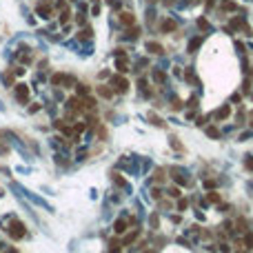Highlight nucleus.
<instances>
[{
	"label": "nucleus",
	"mask_w": 253,
	"mask_h": 253,
	"mask_svg": "<svg viewBox=\"0 0 253 253\" xmlns=\"http://www.w3.org/2000/svg\"><path fill=\"white\" fill-rule=\"evenodd\" d=\"M235 226H238V231H242V233L246 231V222H244V220H238V224H235Z\"/></svg>",
	"instance_id": "nucleus-29"
},
{
	"label": "nucleus",
	"mask_w": 253,
	"mask_h": 253,
	"mask_svg": "<svg viewBox=\"0 0 253 253\" xmlns=\"http://www.w3.org/2000/svg\"><path fill=\"white\" fill-rule=\"evenodd\" d=\"M9 235H11L13 240H22L24 235H27V231H24V224H22L20 220H11V222H9Z\"/></svg>",
	"instance_id": "nucleus-1"
},
{
	"label": "nucleus",
	"mask_w": 253,
	"mask_h": 253,
	"mask_svg": "<svg viewBox=\"0 0 253 253\" xmlns=\"http://www.w3.org/2000/svg\"><path fill=\"white\" fill-rule=\"evenodd\" d=\"M180 195H182V191H180L178 187H171V189H169V198H180Z\"/></svg>",
	"instance_id": "nucleus-20"
},
{
	"label": "nucleus",
	"mask_w": 253,
	"mask_h": 253,
	"mask_svg": "<svg viewBox=\"0 0 253 253\" xmlns=\"http://www.w3.org/2000/svg\"><path fill=\"white\" fill-rule=\"evenodd\" d=\"M147 51L149 54H162V47L158 42H147Z\"/></svg>",
	"instance_id": "nucleus-10"
},
{
	"label": "nucleus",
	"mask_w": 253,
	"mask_h": 253,
	"mask_svg": "<svg viewBox=\"0 0 253 253\" xmlns=\"http://www.w3.org/2000/svg\"><path fill=\"white\" fill-rule=\"evenodd\" d=\"M244 167H246L249 171H253V158H246V160H244Z\"/></svg>",
	"instance_id": "nucleus-33"
},
{
	"label": "nucleus",
	"mask_w": 253,
	"mask_h": 253,
	"mask_svg": "<svg viewBox=\"0 0 253 253\" xmlns=\"http://www.w3.org/2000/svg\"><path fill=\"white\" fill-rule=\"evenodd\" d=\"M229 116H231V107H229V105L220 107V109L213 113V118H215V120H224V118H229Z\"/></svg>",
	"instance_id": "nucleus-5"
},
{
	"label": "nucleus",
	"mask_w": 253,
	"mask_h": 253,
	"mask_svg": "<svg viewBox=\"0 0 253 253\" xmlns=\"http://www.w3.org/2000/svg\"><path fill=\"white\" fill-rule=\"evenodd\" d=\"M113 231H116L118 235L124 233V231H126V222H124V220H116V222H113Z\"/></svg>",
	"instance_id": "nucleus-7"
},
{
	"label": "nucleus",
	"mask_w": 253,
	"mask_h": 253,
	"mask_svg": "<svg viewBox=\"0 0 253 253\" xmlns=\"http://www.w3.org/2000/svg\"><path fill=\"white\" fill-rule=\"evenodd\" d=\"M16 98L20 105H27L29 102V87L27 85H16Z\"/></svg>",
	"instance_id": "nucleus-2"
},
{
	"label": "nucleus",
	"mask_w": 253,
	"mask_h": 253,
	"mask_svg": "<svg viewBox=\"0 0 253 253\" xmlns=\"http://www.w3.org/2000/svg\"><path fill=\"white\" fill-rule=\"evenodd\" d=\"M109 246L116 251V249H120V242H118V240H111V242H109Z\"/></svg>",
	"instance_id": "nucleus-37"
},
{
	"label": "nucleus",
	"mask_w": 253,
	"mask_h": 253,
	"mask_svg": "<svg viewBox=\"0 0 253 253\" xmlns=\"http://www.w3.org/2000/svg\"><path fill=\"white\" fill-rule=\"evenodd\" d=\"M113 180H116L118 184H124V178H122V175H120V173H113Z\"/></svg>",
	"instance_id": "nucleus-34"
},
{
	"label": "nucleus",
	"mask_w": 253,
	"mask_h": 253,
	"mask_svg": "<svg viewBox=\"0 0 253 253\" xmlns=\"http://www.w3.org/2000/svg\"><path fill=\"white\" fill-rule=\"evenodd\" d=\"M153 80H158V82H164V80H167V75H164L162 71H158V69H153Z\"/></svg>",
	"instance_id": "nucleus-18"
},
{
	"label": "nucleus",
	"mask_w": 253,
	"mask_h": 253,
	"mask_svg": "<svg viewBox=\"0 0 253 253\" xmlns=\"http://www.w3.org/2000/svg\"><path fill=\"white\" fill-rule=\"evenodd\" d=\"M120 22L124 24V27H133V24H136V16L129 13V11H122L120 13Z\"/></svg>",
	"instance_id": "nucleus-4"
},
{
	"label": "nucleus",
	"mask_w": 253,
	"mask_h": 253,
	"mask_svg": "<svg viewBox=\"0 0 253 253\" xmlns=\"http://www.w3.org/2000/svg\"><path fill=\"white\" fill-rule=\"evenodd\" d=\"M138 235H140V231H138V229H136V231H131L129 235L124 238V244H131V242H136V238H138Z\"/></svg>",
	"instance_id": "nucleus-16"
},
{
	"label": "nucleus",
	"mask_w": 253,
	"mask_h": 253,
	"mask_svg": "<svg viewBox=\"0 0 253 253\" xmlns=\"http://www.w3.org/2000/svg\"><path fill=\"white\" fill-rule=\"evenodd\" d=\"M178 29V24H175V20H164L162 22V31L164 34H169V31H175Z\"/></svg>",
	"instance_id": "nucleus-6"
},
{
	"label": "nucleus",
	"mask_w": 253,
	"mask_h": 253,
	"mask_svg": "<svg viewBox=\"0 0 253 253\" xmlns=\"http://www.w3.org/2000/svg\"><path fill=\"white\" fill-rule=\"evenodd\" d=\"M244 246H246V249H253V233H246V235H244Z\"/></svg>",
	"instance_id": "nucleus-19"
},
{
	"label": "nucleus",
	"mask_w": 253,
	"mask_h": 253,
	"mask_svg": "<svg viewBox=\"0 0 253 253\" xmlns=\"http://www.w3.org/2000/svg\"><path fill=\"white\" fill-rule=\"evenodd\" d=\"M207 136L213 138V140H218L220 138V129H215V126H207Z\"/></svg>",
	"instance_id": "nucleus-12"
},
{
	"label": "nucleus",
	"mask_w": 253,
	"mask_h": 253,
	"mask_svg": "<svg viewBox=\"0 0 253 253\" xmlns=\"http://www.w3.org/2000/svg\"><path fill=\"white\" fill-rule=\"evenodd\" d=\"M158 224H160L158 215H151V226H153V229H158Z\"/></svg>",
	"instance_id": "nucleus-31"
},
{
	"label": "nucleus",
	"mask_w": 253,
	"mask_h": 253,
	"mask_svg": "<svg viewBox=\"0 0 253 253\" xmlns=\"http://www.w3.org/2000/svg\"><path fill=\"white\" fill-rule=\"evenodd\" d=\"M98 136L102 140H107V129H105V126H98Z\"/></svg>",
	"instance_id": "nucleus-30"
},
{
	"label": "nucleus",
	"mask_w": 253,
	"mask_h": 253,
	"mask_svg": "<svg viewBox=\"0 0 253 253\" xmlns=\"http://www.w3.org/2000/svg\"><path fill=\"white\" fill-rule=\"evenodd\" d=\"M164 173H167L164 169H156L153 171V182H164V178H167Z\"/></svg>",
	"instance_id": "nucleus-11"
},
{
	"label": "nucleus",
	"mask_w": 253,
	"mask_h": 253,
	"mask_svg": "<svg viewBox=\"0 0 253 253\" xmlns=\"http://www.w3.org/2000/svg\"><path fill=\"white\" fill-rule=\"evenodd\" d=\"M207 200L213 202V204H218V202H220V195H218L215 191H209V193H207Z\"/></svg>",
	"instance_id": "nucleus-17"
},
{
	"label": "nucleus",
	"mask_w": 253,
	"mask_h": 253,
	"mask_svg": "<svg viewBox=\"0 0 253 253\" xmlns=\"http://www.w3.org/2000/svg\"><path fill=\"white\" fill-rule=\"evenodd\" d=\"M78 38H80V40H91V38H93V31H91L89 27H85V29L78 31Z\"/></svg>",
	"instance_id": "nucleus-9"
},
{
	"label": "nucleus",
	"mask_w": 253,
	"mask_h": 253,
	"mask_svg": "<svg viewBox=\"0 0 253 253\" xmlns=\"http://www.w3.org/2000/svg\"><path fill=\"white\" fill-rule=\"evenodd\" d=\"M60 82H65V75H62V73H56L54 78H51V85H60Z\"/></svg>",
	"instance_id": "nucleus-22"
},
{
	"label": "nucleus",
	"mask_w": 253,
	"mask_h": 253,
	"mask_svg": "<svg viewBox=\"0 0 253 253\" xmlns=\"http://www.w3.org/2000/svg\"><path fill=\"white\" fill-rule=\"evenodd\" d=\"M171 147H173L175 151H180V153H182V151H184V147H182V142H180L178 138H175V136L171 138Z\"/></svg>",
	"instance_id": "nucleus-14"
},
{
	"label": "nucleus",
	"mask_w": 253,
	"mask_h": 253,
	"mask_svg": "<svg viewBox=\"0 0 253 253\" xmlns=\"http://www.w3.org/2000/svg\"><path fill=\"white\" fill-rule=\"evenodd\" d=\"M198 27H200L202 31H204V29H209V22H207L204 18H200V20H198Z\"/></svg>",
	"instance_id": "nucleus-26"
},
{
	"label": "nucleus",
	"mask_w": 253,
	"mask_h": 253,
	"mask_svg": "<svg viewBox=\"0 0 253 253\" xmlns=\"http://www.w3.org/2000/svg\"><path fill=\"white\" fill-rule=\"evenodd\" d=\"M189 207V200L187 198H180V202H178V211H184Z\"/></svg>",
	"instance_id": "nucleus-23"
},
{
	"label": "nucleus",
	"mask_w": 253,
	"mask_h": 253,
	"mask_svg": "<svg viewBox=\"0 0 253 253\" xmlns=\"http://www.w3.org/2000/svg\"><path fill=\"white\" fill-rule=\"evenodd\" d=\"M116 69H118L120 73H126V71H129V62H126V58H120V60L116 62Z\"/></svg>",
	"instance_id": "nucleus-8"
},
{
	"label": "nucleus",
	"mask_w": 253,
	"mask_h": 253,
	"mask_svg": "<svg viewBox=\"0 0 253 253\" xmlns=\"http://www.w3.org/2000/svg\"><path fill=\"white\" fill-rule=\"evenodd\" d=\"M85 129H87V124H85V122H80V124H75V131H78V133H80V131H85Z\"/></svg>",
	"instance_id": "nucleus-35"
},
{
	"label": "nucleus",
	"mask_w": 253,
	"mask_h": 253,
	"mask_svg": "<svg viewBox=\"0 0 253 253\" xmlns=\"http://www.w3.org/2000/svg\"><path fill=\"white\" fill-rule=\"evenodd\" d=\"M171 109H173V111H180V109H182V102H180L178 98H175L173 102H171Z\"/></svg>",
	"instance_id": "nucleus-25"
},
{
	"label": "nucleus",
	"mask_w": 253,
	"mask_h": 253,
	"mask_svg": "<svg viewBox=\"0 0 253 253\" xmlns=\"http://www.w3.org/2000/svg\"><path fill=\"white\" fill-rule=\"evenodd\" d=\"M204 5H207V7H213V0H204Z\"/></svg>",
	"instance_id": "nucleus-39"
},
{
	"label": "nucleus",
	"mask_w": 253,
	"mask_h": 253,
	"mask_svg": "<svg viewBox=\"0 0 253 253\" xmlns=\"http://www.w3.org/2000/svg\"><path fill=\"white\" fill-rule=\"evenodd\" d=\"M60 22H62V24L69 22V11H67V9H62V13H60Z\"/></svg>",
	"instance_id": "nucleus-28"
},
{
	"label": "nucleus",
	"mask_w": 253,
	"mask_h": 253,
	"mask_svg": "<svg viewBox=\"0 0 253 253\" xmlns=\"http://www.w3.org/2000/svg\"><path fill=\"white\" fill-rule=\"evenodd\" d=\"M98 93L102 96V98H111V96H113V91H111L109 87H98Z\"/></svg>",
	"instance_id": "nucleus-15"
},
{
	"label": "nucleus",
	"mask_w": 253,
	"mask_h": 253,
	"mask_svg": "<svg viewBox=\"0 0 253 253\" xmlns=\"http://www.w3.org/2000/svg\"><path fill=\"white\" fill-rule=\"evenodd\" d=\"M38 111H40V105H38V102H34V105L29 107V113H38Z\"/></svg>",
	"instance_id": "nucleus-32"
},
{
	"label": "nucleus",
	"mask_w": 253,
	"mask_h": 253,
	"mask_svg": "<svg viewBox=\"0 0 253 253\" xmlns=\"http://www.w3.org/2000/svg\"><path fill=\"white\" fill-rule=\"evenodd\" d=\"M78 91H80V96H87V93H89V89H87V85H80V89H78Z\"/></svg>",
	"instance_id": "nucleus-36"
},
{
	"label": "nucleus",
	"mask_w": 253,
	"mask_h": 253,
	"mask_svg": "<svg viewBox=\"0 0 253 253\" xmlns=\"http://www.w3.org/2000/svg\"><path fill=\"white\" fill-rule=\"evenodd\" d=\"M200 42H202V38H195V40H191L189 49H191V51H193V49H198V47H200Z\"/></svg>",
	"instance_id": "nucleus-27"
},
{
	"label": "nucleus",
	"mask_w": 253,
	"mask_h": 253,
	"mask_svg": "<svg viewBox=\"0 0 253 253\" xmlns=\"http://www.w3.org/2000/svg\"><path fill=\"white\" fill-rule=\"evenodd\" d=\"M149 120H151V122H153L156 126H164V122H162V120H160L158 116H153V113H149Z\"/></svg>",
	"instance_id": "nucleus-21"
},
{
	"label": "nucleus",
	"mask_w": 253,
	"mask_h": 253,
	"mask_svg": "<svg viewBox=\"0 0 253 253\" xmlns=\"http://www.w3.org/2000/svg\"><path fill=\"white\" fill-rule=\"evenodd\" d=\"M151 195H153V200H158V202L162 200V191L160 189H151Z\"/></svg>",
	"instance_id": "nucleus-24"
},
{
	"label": "nucleus",
	"mask_w": 253,
	"mask_h": 253,
	"mask_svg": "<svg viewBox=\"0 0 253 253\" xmlns=\"http://www.w3.org/2000/svg\"><path fill=\"white\" fill-rule=\"evenodd\" d=\"M36 11H38V13H40L42 18H49V13H51V9H49V5H47V7H44V5H38V9H36Z\"/></svg>",
	"instance_id": "nucleus-13"
},
{
	"label": "nucleus",
	"mask_w": 253,
	"mask_h": 253,
	"mask_svg": "<svg viewBox=\"0 0 253 253\" xmlns=\"http://www.w3.org/2000/svg\"><path fill=\"white\" fill-rule=\"evenodd\" d=\"M220 249H222V253H231V249H229V244H222Z\"/></svg>",
	"instance_id": "nucleus-38"
},
{
	"label": "nucleus",
	"mask_w": 253,
	"mask_h": 253,
	"mask_svg": "<svg viewBox=\"0 0 253 253\" xmlns=\"http://www.w3.org/2000/svg\"><path fill=\"white\" fill-rule=\"evenodd\" d=\"M113 89L120 91V93H126V91H129V82H126L124 78H118V75H116V78H113Z\"/></svg>",
	"instance_id": "nucleus-3"
}]
</instances>
